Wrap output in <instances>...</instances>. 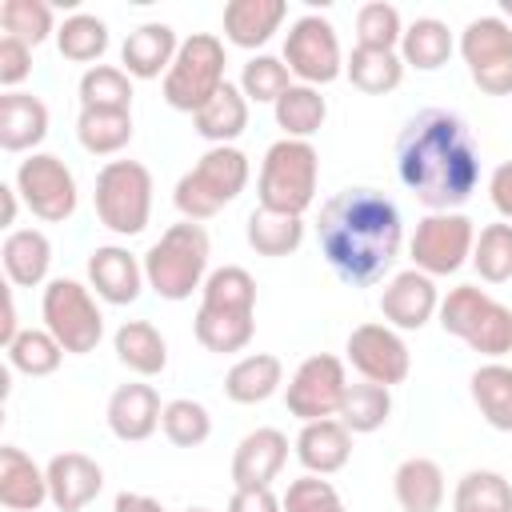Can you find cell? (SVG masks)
<instances>
[{"instance_id":"obj_56","label":"cell","mask_w":512,"mask_h":512,"mask_svg":"<svg viewBox=\"0 0 512 512\" xmlns=\"http://www.w3.org/2000/svg\"><path fill=\"white\" fill-rule=\"evenodd\" d=\"M504 12H508V16H512V0H504Z\"/></svg>"},{"instance_id":"obj_39","label":"cell","mask_w":512,"mask_h":512,"mask_svg":"<svg viewBox=\"0 0 512 512\" xmlns=\"http://www.w3.org/2000/svg\"><path fill=\"white\" fill-rule=\"evenodd\" d=\"M452 512H512V484L492 468H472L456 480Z\"/></svg>"},{"instance_id":"obj_13","label":"cell","mask_w":512,"mask_h":512,"mask_svg":"<svg viewBox=\"0 0 512 512\" xmlns=\"http://www.w3.org/2000/svg\"><path fill=\"white\" fill-rule=\"evenodd\" d=\"M344 392H348L344 360L332 356V352H316V356H308V360L292 372V380H288V388H284V404H288V412H292L296 420L312 424V420L336 416L340 404H344Z\"/></svg>"},{"instance_id":"obj_15","label":"cell","mask_w":512,"mask_h":512,"mask_svg":"<svg viewBox=\"0 0 512 512\" xmlns=\"http://www.w3.org/2000/svg\"><path fill=\"white\" fill-rule=\"evenodd\" d=\"M348 364L360 372V380H372V384H404L408 372H412V356H408V344L404 336L392 328V324H360L348 332Z\"/></svg>"},{"instance_id":"obj_37","label":"cell","mask_w":512,"mask_h":512,"mask_svg":"<svg viewBox=\"0 0 512 512\" xmlns=\"http://www.w3.org/2000/svg\"><path fill=\"white\" fill-rule=\"evenodd\" d=\"M76 140L92 156H116L132 140V112L80 108V116H76Z\"/></svg>"},{"instance_id":"obj_51","label":"cell","mask_w":512,"mask_h":512,"mask_svg":"<svg viewBox=\"0 0 512 512\" xmlns=\"http://www.w3.org/2000/svg\"><path fill=\"white\" fill-rule=\"evenodd\" d=\"M228 512H284V500H276L272 488H236Z\"/></svg>"},{"instance_id":"obj_19","label":"cell","mask_w":512,"mask_h":512,"mask_svg":"<svg viewBox=\"0 0 512 512\" xmlns=\"http://www.w3.org/2000/svg\"><path fill=\"white\" fill-rule=\"evenodd\" d=\"M88 284L96 288V296L104 304H132L140 296L144 280V260H136L128 248L120 244H100L88 256Z\"/></svg>"},{"instance_id":"obj_22","label":"cell","mask_w":512,"mask_h":512,"mask_svg":"<svg viewBox=\"0 0 512 512\" xmlns=\"http://www.w3.org/2000/svg\"><path fill=\"white\" fill-rule=\"evenodd\" d=\"M48 500V472L20 448H0V504L8 512H36Z\"/></svg>"},{"instance_id":"obj_38","label":"cell","mask_w":512,"mask_h":512,"mask_svg":"<svg viewBox=\"0 0 512 512\" xmlns=\"http://www.w3.org/2000/svg\"><path fill=\"white\" fill-rule=\"evenodd\" d=\"M248 244L256 256H292L300 244H304V220L300 216H284V212H268V208H256L248 216Z\"/></svg>"},{"instance_id":"obj_53","label":"cell","mask_w":512,"mask_h":512,"mask_svg":"<svg viewBox=\"0 0 512 512\" xmlns=\"http://www.w3.org/2000/svg\"><path fill=\"white\" fill-rule=\"evenodd\" d=\"M116 512H164V504L144 496V492H120L116 496Z\"/></svg>"},{"instance_id":"obj_48","label":"cell","mask_w":512,"mask_h":512,"mask_svg":"<svg viewBox=\"0 0 512 512\" xmlns=\"http://www.w3.org/2000/svg\"><path fill=\"white\" fill-rule=\"evenodd\" d=\"M400 36H404V24H400L396 4L372 0V4H364V8L356 12V44H360V48L396 52V48H400Z\"/></svg>"},{"instance_id":"obj_36","label":"cell","mask_w":512,"mask_h":512,"mask_svg":"<svg viewBox=\"0 0 512 512\" xmlns=\"http://www.w3.org/2000/svg\"><path fill=\"white\" fill-rule=\"evenodd\" d=\"M344 72L352 80V88L368 92V96H384L392 88H400L404 80V60L400 52H380V48H352V56L344 60Z\"/></svg>"},{"instance_id":"obj_18","label":"cell","mask_w":512,"mask_h":512,"mask_svg":"<svg viewBox=\"0 0 512 512\" xmlns=\"http://www.w3.org/2000/svg\"><path fill=\"white\" fill-rule=\"evenodd\" d=\"M284 460H288V436L280 428H256L232 452V484L236 488H272Z\"/></svg>"},{"instance_id":"obj_14","label":"cell","mask_w":512,"mask_h":512,"mask_svg":"<svg viewBox=\"0 0 512 512\" xmlns=\"http://www.w3.org/2000/svg\"><path fill=\"white\" fill-rule=\"evenodd\" d=\"M284 64H288V72H292L300 84H312V88L332 84V80L344 72V56H340L336 28H332L324 16H316V12L300 16V20L288 28V36H284Z\"/></svg>"},{"instance_id":"obj_6","label":"cell","mask_w":512,"mask_h":512,"mask_svg":"<svg viewBox=\"0 0 512 512\" xmlns=\"http://www.w3.org/2000/svg\"><path fill=\"white\" fill-rule=\"evenodd\" d=\"M440 328L456 340H464L480 356H504L512 352V308L492 300L476 284H456L440 300Z\"/></svg>"},{"instance_id":"obj_27","label":"cell","mask_w":512,"mask_h":512,"mask_svg":"<svg viewBox=\"0 0 512 512\" xmlns=\"http://www.w3.org/2000/svg\"><path fill=\"white\" fill-rule=\"evenodd\" d=\"M196 340L208 348V352H240L252 344V332H256V308H216V304H200L196 308Z\"/></svg>"},{"instance_id":"obj_35","label":"cell","mask_w":512,"mask_h":512,"mask_svg":"<svg viewBox=\"0 0 512 512\" xmlns=\"http://www.w3.org/2000/svg\"><path fill=\"white\" fill-rule=\"evenodd\" d=\"M276 124L284 128L288 140H308L312 132H320V124L328 120V100L320 96V88L312 84H292L276 104Z\"/></svg>"},{"instance_id":"obj_32","label":"cell","mask_w":512,"mask_h":512,"mask_svg":"<svg viewBox=\"0 0 512 512\" xmlns=\"http://www.w3.org/2000/svg\"><path fill=\"white\" fill-rule=\"evenodd\" d=\"M468 392L472 404L480 408V416L496 428V432H512V368L500 360L480 364L468 376Z\"/></svg>"},{"instance_id":"obj_41","label":"cell","mask_w":512,"mask_h":512,"mask_svg":"<svg viewBox=\"0 0 512 512\" xmlns=\"http://www.w3.org/2000/svg\"><path fill=\"white\" fill-rule=\"evenodd\" d=\"M56 48L64 60L72 64H92L104 56L108 48V24L100 16H88V12H72L60 28H56Z\"/></svg>"},{"instance_id":"obj_52","label":"cell","mask_w":512,"mask_h":512,"mask_svg":"<svg viewBox=\"0 0 512 512\" xmlns=\"http://www.w3.org/2000/svg\"><path fill=\"white\" fill-rule=\"evenodd\" d=\"M488 200H492V208L512 224V160H504V164L492 172V180H488Z\"/></svg>"},{"instance_id":"obj_42","label":"cell","mask_w":512,"mask_h":512,"mask_svg":"<svg viewBox=\"0 0 512 512\" xmlns=\"http://www.w3.org/2000/svg\"><path fill=\"white\" fill-rule=\"evenodd\" d=\"M4 352H8V364L24 376H52L64 360V348L48 328H24Z\"/></svg>"},{"instance_id":"obj_55","label":"cell","mask_w":512,"mask_h":512,"mask_svg":"<svg viewBox=\"0 0 512 512\" xmlns=\"http://www.w3.org/2000/svg\"><path fill=\"white\" fill-rule=\"evenodd\" d=\"M20 192H16V184H0V204H4V216H0V224L4 228H12L16 224V212H20V200H16Z\"/></svg>"},{"instance_id":"obj_2","label":"cell","mask_w":512,"mask_h":512,"mask_svg":"<svg viewBox=\"0 0 512 512\" xmlns=\"http://www.w3.org/2000/svg\"><path fill=\"white\" fill-rule=\"evenodd\" d=\"M316 240L328 268L352 284H376L396 264L404 244L400 208L376 188H340L320 204Z\"/></svg>"},{"instance_id":"obj_26","label":"cell","mask_w":512,"mask_h":512,"mask_svg":"<svg viewBox=\"0 0 512 512\" xmlns=\"http://www.w3.org/2000/svg\"><path fill=\"white\" fill-rule=\"evenodd\" d=\"M284 0H228L224 4V36L236 48H264L272 32L284 24Z\"/></svg>"},{"instance_id":"obj_9","label":"cell","mask_w":512,"mask_h":512,"mask_svg":"<svg viewBox=\"0 0 512 512\" xmlns=\"http://www.w3.org/2000/svg\"><path fill=\"white\" fill-rule=\"evenodd\" d=\"M40 312H44V328L60 340L64 352H72V356L96 352V344L104 336V316L80 280H68V276L48 280Z\"/></svg>"},{"instance_id":"obj_12","label":"cell","mask_w":512,"mask_h":512,"mask_svg":"<svg viewBox=\"0 0 512 512\" xmlns=\"http://www.w3.org/2000/svg\"><path fill=\"white\" fill-rule=\"evenodd\" d=\"M472 244H476V228L464 212H428L416 224L412 236V264L424 276H452L464 268V260H472Z\"/></svg>"},{"instance_id":"obj_5","label":"cell","mask_w":512,"mask_h":512,"mask_svg":"<svg viewBox=\"0 0 512 512\" xmlns=\"http://www.w3.org/2000/svg\"><path fill=\"white\" fill-rule=\"evenodd\" d=\"M244 184H248V156L232 144H216L196 160V168H188L176 180L172 200L184 220L200 224V220L216 216L224 204H232L244 192Z\"/></svg>"},{"instance_id":"obj_44","label":"cell","mask_w":512,"mask_h":512,"mask_svg":"<svg viewBox=\"0 0 512 512\" xmlns=\"http://www.w3.org/2000/svg\"><path fill=\"white\" fill-rule=\"evenodd\" d=\"M160 428L164 436L176 444V448H200L208 436H212V416L200 400H168L164 404V416H160Z\"/></svg>"},{"instance_id":"obj_46","label":"cell","mask_w":512,"mask_h":512,"mask_svg":"<svg viewBox=\"0 0 512 512\" xmlns=\"http://www.w3.org/2000/svg\"><path fill=\"white\" fill-rule=\"evenodd\" d=\"M288 88H292V72H288V64L280 56H264L260 52L240 72V92L248 100H256V104H276Z\"/></svg>"},{"instance_id":"obj_45","label":"cell","mask_w":512,"mask_h":512,"mask_svg":"<svg viewBox=\"0 0 512 512\" xmlns=\"http://www.w3.org/2000/svg\"><path fill=\"white\" fill-rule=\"evenodd\" d=\"M0 24H4V36H16L24 40L28 48L44 44L56 24H52V8L44 0H4L0 4Z\"/></svg>"},{"instance_id":"obj_4","label":"cell","mask_w":512,"mask_h":512,"mask_svg":"<svg viewBox=\"0 0 512 512\" xmlns=\"http://www.w3.org/2000/svg\"><path fill=\"white\" fill-rule=\"evenodd\" d=\"M316 184H320V156L308 140H276L264 152L260 164V208L268 212H284V216H304L316 200Z\"/></svg>"},{"instance_id":"obj_49","label":"cell","mask_w":512,"mask_h":512,"mask_svg":"<svg viewBox=\"0 0 512 512\" xmlns=\"http://www.w3.org/2000/svg\"><path fill=\"white\" fill-rule=\"evenodd\" d=\"M284 512H348L344 508V500H340V492L324 480V476H300V480H292L288 484V492H284Z\"/></svg>"},{"instance_id":"obj_57","label":"cell","mask_w":512,"mask_h":512,"mask_svg":"<svg viewBox=\"0 0 512 512\" xmlns=\"http://www.w3.org/2000/svg\"><path fill=\"white\" fill-rule=\"evenodd\" d=\"M184 512H212V508H184Z\"/></svg>"},{"instance_id":"obj_54","label":"cell","mask_w":512,"mask_h":512,"mask_svg":"<svg viewBox=\"0 0 512 512\" xmlns=\"http://www.w3.org/2000/svg\"><path fill=\"white\" fill-rule=\"evenodd\" d=\"M20 332H24V328L16 324V300H12V288H8V292H4V320H0V344L8 348V344H12L16 336H20Z\"/></svg>"},{"instance_id":"obj_24","label":"cell","mask_w":512,"mask_h":512,"mask_svg":"<svg viewBox=\"0 0 512 512\" xmlns=\"http://www.w3.org/2000/svg\"><path fill=\"white\" fill-rule=\"evenodd\" d=\"M348 456H352V432H348L336 416L312 420V424H304L300 436H296V460H300L312 476H332V472H340V468L348 464Z\"/></svg>"},{"instance_id":"obj_1","label":"cell","mask_w":512,"mask_h":512,"mask_svg":"<svg viewBox=\"0 0 512 512\" xmlns=\"http://www.w3.org/2000/svg\"><path fill=\"white\" fill-rule=\"evenodd\" d=\"M400 184L432 212H456L480 184V152L468 124L448 108L416 112L396 140Z\"/></svg>"},{"instance_id":"obj_11","label":"cell","mask_w":512,"mask_h":512,"mask_svg":"<svg viewBox=\"0 0 512 512\" xmlns=\"http://www.w3.org/2000/svg\"><path fill=\"white\" fill-rule=\"evenodd\" d=\"M16 192L28 204V212L48 220V224H64L76 212V200H80L72 168L52 152H32L28 160H20Z\"/></svg>"},{"instance_id":"obj_30","label":"cell","mask_w":512,"mask_h":512,"mask_svg":"<svg viewBox=\"0 0 512 512\" xmlns=\"http://www.w3.org/2000/svg\"><path fill=\"white\" fill-rule=\"evenodd\" d=\"M112 348H116V360L136 376H160L168 364V344L148 320H124L112 336Z\"/></svg>"},{"instance_id":"obj_21","label":"cell","mask_w":512,"mask_h":512,"mask_svg":"<svg viewBox=\"0 0 512 512\" xmlns=\"http://www.w3.org/2000/svg\"><path fill=\"white\" fill-rule=\"evenodd\" d=\"M176 52H180V40H176L172 24L148 20V24H140V28H132V32L124 36V44H120V64H124V72L136 76V80H156L160 72L172 68Z\"/></svg>"},{"instance_id":"obj_7","label":"cell","mask_w":512,"mask_h":512,"mask_svg":"<svg viewBox=\"0 0 512 512\" xmlns=\"http://www.w3.org/2000/svg\"><path fill=\"white\" fill-rule=\"evenodd\" d=\"M96 216L116 236H136L152 216V172L140 160H108L96 172Z\"/></svg>"},{"instance_id":"obj_25","label":"cell","mask_w":512,"mask_h":512,"mask_svg":"<svg viewBox=\"0 0 512 512\" xmlns=\"http://www.w3.org/2000/svg\"><path fill=\"white\" fill-rule=\"evenodd\" d=\"M48 136V104L32 92H4L0 96V148L28 152Z\"/></svg>"},{"instance_id":"obj_17","label":"cell","mask_w":512,"mask_h":512,"mask_svg":"<svg viewBox=\"0 0 512 512\" xmlns=\"http://www.w3.org/2000/svg\"><path fill=\"white\" fill-rule=\"evenodd\" d=\"M44 472H48V500L56 512H84L104 488L100 464L84 452H60L48 460Z\"/></svg>"},{"instance_id":"obj_50","label":"cell","mask_w":512,"mask_h":512,"mask_svg":"<svg viewBox=\"0 0 512 512\" xmlns=\"http://www.w3.org/2000/svg\"><path fill=\"white\" fill-rule=\"evenodd\" d=\"M32 72V48L16 36H0V84L16 92V84Z\"/></svg>"},{"instance_id":"obj_29","label":"cell","mask_w":512,"mask_h":512,"mask_svg":"<svg viewBox=\"0 0 512 512\" xmlns=\"http://www.w3.org/2000/svg\"><path fill=\"white\" fill-rule=\"evenodd\" d=\"M284 384V364L272 352H252L240 356L228 376H224V396L232 404H264L268 396H276Z\"/></svg>"},{"instance_id":"obj_8","label":"cell","mask_w":512,"mask_h":512,"mask_svg":"<svg viewBox=\"0 0 512 512\" xmlns=\"http://www.w3.org/2000/svg\"><path fill=\"white\" fill-rule=\"evenodd\" d=\"M224 44L212 32H192L180 40L172 68L164 72V100L176 112H200L228 80H224Z\"/></svg>"},{"instance_id":"obj_16","label":"cell","mask_w":512,"mask_h":512,"mask_svg":"<svg viewBox=\"0 0 512 512\" xmlns=\"http://www.w3.org/2000/svg\"><path fill=\"white\" fill-rule=\"evenodd\" d=\"M380 312L396 332H420L440 312V292L420 268L396 272L380 292Z\"/></svg>"},{"instance_id":"obj_23","label":"cell","mask_w":512,"mask_h":512,"mask_svg":"<svg viewBox=\"0 0 512 512\" xmlns=\"http://www.w3.org/2000/svg\"><path fill=\"white\" fill-rule=\"evenodd\" d=\"M0 264L12 288H36L48 280L52 268V244L40 228H12L0 244Z\"/></svg>"},{"instance_id":"obj_47","label":"cell","mask_w":512,"mask_h":512,"mask_svg":"<svg viewBox=\"0 0 512 512\" xmlns=\"http://www.w3.org/2000/svg\"><path fill=\"white\" fill-rule=\"evenodd\" d=\"M200 304H216V308H256V280L248 268L240 264H224L216 272H208L204 288H200Z\"/></svg>"},{"instance_id":"obj_33","label":"cell","mask_w":512,"mask_h":512,"mask_svg":"<svg viewBox=\"0 0 512 512\" xmlns=\"http://www.w3.org/2000/svg\"><path fill=\"white\" fill-rule=\"evenodd\" d=\"M192 124H196V132H200L204 140H212V148H216V144H232V140L244 136V128H248V96H244L236 84H224V88L192 116Z\"/></svg>"},{"instance_id":"obj_10","label":"cell","mask_w":512,"mask_h":512,"mask_svg":"<svg viewBox=\"0 0 512 512\" xmlns=\"http://www.w3.org/2000/svg\"><path fill=\"white\" fill-rule=\"evenodd\" d=\"M468 76L488 96H512V28L500 16H476L460 32Z\"/></svg>"},{"instance_id":"obj_31","label":"cell","mask_w":512,"mask_h":512,"mask_svg":"<svg viewBox=\"0 0 512 512\" xmlns=\"http://www.w3.org/2000/svg\"><path fill=\"white\" fill-rule=\"evenodd\" d=\"M452 48H456V40H452L448 24H444V20H436V16H420V20H412V24L404 28V36H400V48H396V52H400L404 68L436 72V68H444V64H448Z\"/></svg>"},{"instance_id":"obj_20","label":"cell","mask_w":512,"mask_h":512,"mask_svg":"<svg viewBox=\"0 0 512 512\" xmlns=\"http://www.w3.org/2000/svg\"><path fill=\"white\" fill-rule=\"evenodd\" d=\"M160 416H164V404H160V392L152 384H140V380L136 384H120L108 396V428L124 444L148 440L160 428Z\"/></svg>"},{"instance_id":"obj_28","label":"cell","mask_w":512,"mask_h":512,"mask_svg":"<svg viewBox=\"0 0 512 512\" xmlns=\"http://www.w3.org/2000/svg\"><path fill=\"white\" fill-rule=\"evenodd\" d=\"M392 492L400 512H440L444 504V468L428 456H408L392 472Z\"/></svg>"},{"instance_id":"obj_3","label":"cell","mask_w":512,"mask_h":512,"mask_svg":"<svg viewBox=\"0 0 512 512\" xmlns=\"http://www.w3.org/2000/svg\"><path fill=\"white\" fill-rule=\"evenodd\" d=\"M208 232L196 220H180L164 228V236L144 252V280L160 300H188L208 280Z\"/></svg>"},{"instance_id":"obj_43","label":"cell","mask_w":512,"mask_h":512,"mask_svg":"<svg viewBox=\"0 0 512 512\" xmlns=\"http://www.w3.org/2000/svg\"><path fill=\"white\" fill-rule=\"evenodd\" d=\"M472 268L488 284L512 280V224L508 220H496V224L480 228V236L472 244Z\"/></svg>"},{"instance_id":"obj_40","label":"cell","mask_w":512,"mask_h":512,"mask_svg":"<svg viewBox=\"0 0 512 512\" xmlns=\"http://www.w3.org/2000/svg\"><path fill=\"white\" fill-rule=\"evenodd\" d=\"M80 108L132 112V76L116 64H92L80 76Z\"/></svg>"},{"instance_id":"obj_34","label":"cell","mask_w":512,"mask_h":512,"mask_svg":"<svg viewBox=\"0 0 512 512\" xmlns=\"http://www.w3.org/2000/svg\"><path fill=\"white\" fill-rule=\"evenodd\" d=\"M392 416V392L384 384H372V380H360V384H348L344 392V404L336 412V420L352 432V436H368L376 428H384Z\"/></svg>"}]
</instances>
